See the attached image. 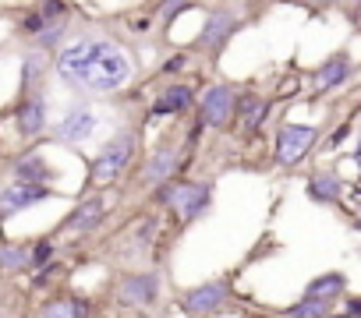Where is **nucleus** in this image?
<instances>
[{"instance_id": "1", "label": "nucleus", "mask_w": 361, "mask_h": 318, "mask_svg": "<svg viewBox=\"0 0 361 318\" xmlns=\"http://www.w3.org/2000/svg\"><path fill=\"white\" fill-rule=\"evenodd\" d=\"M57 71L64 75V82L89 92H117L131 78L128 57L106 39H82L64 46L57 57Z\"/></svg>"}, {"instance_id": "2", "label": "nucleus", "mask_w": 361, "mask_h": 318, "mask_svg": "<svg viewBox=\"0 0 361 318\" xmlns=\"http://www.w3.org/2000/svg\"><path fill=\"white\" fill-rule=\"evenodd\" d=\"M131 152H135V138L131 134H117L103 145V152L96 155L92 163V181L96 184H110L114 177L124 174V167L131 163Z\"/></svg>"}, {"instance_id": "3", "label": "nucleus", "mask_w": 361, "mask_h": 318, "mask_svg": "<svg viewBox=\"0 0 361 318\" xmlns=\"http://www.w3.org/2000/svg\"><path fill=\"white\" fill-rule=\"evenodd\" d=\"M315 138H319V131L308 127V124H287V127H280V134H276V163L280 167L301 163L305 152L315 145Z\"/></svg>"}, {"instance_id": "4", "label": "nucleus", "mask_w": 361, "mask_h": 318, "mask_svg": "<svg viewBox=\"0 0 361 318\" xmlns=\"http://www.w3.org/2000/svg\"><path fill=\"white\" fill-rule=\"evenodd\" d=\"M209 184H166V191H163V202L180 216V220H195L206 205H209Z\"/></svg>"}, {"instance_id": "5", "label": "nucleus", "mask_w": 361, "mask_h": 318, "mask_svg": "<svg viewBox=\"0 0 361 318\" xmlns=\"http://www.w3.org/2000/svg\"><path fill=\"white\" fill-rule=\"evenodd\" d=\"M199 110H202V120H206V124L227 127V124L234 120V113H238V96H234L227 85H213V89L202 96Z\"/></svg>"}, {"instance_id": "6", "label": "nucleus", "mask_w": 361, "mask_h": 318, "mask_svg": "<svg viewBox=\"0 0 361 318\" xmlns=\"http://www.w3.org/2000/svg\"><path fill=\"white\" fill-rule=\"evenodd\" d=\"M50 191L43 188V184H11V188H4L0 191V220H8V216H15V212H22V209H29V205H36V202H43Z\"/></svg>"}, {"instance_id": "7", "label": "nucleus", "mask_w": 361, "mask_h": 318, "mask_svg": "<svg viewBox=\"0 0 361 318\" xmlns=\"http://www.w3.org/2000/svg\"><path fill=\"white\" fill-rule=\"evenodd\" d=\"M224 300H227V286H224V283H206V286L188 290L185 311H192V314H209V311H216Z\"/></svg>"}, {"instance_id": "8", "label": "nucleus", "mask_w": 361, "mask_h": 318, "mask_svg": "<svg viewBox=\"0 0 361 318\" xmlns=\"http://www.w3.org/2000/svg\"><path fill=\"white\" fill-rule=\"evenodd\" d=\"M92 127H96V117H92L85 106H75V110L57 124V138H61V141H82V138L92 134Z\"/></svg>"}, {"instance_id": "9", "label": "nucleus", "mask_w": 361, "mask_h": 318, "mask_svg": "<svg viewBox=\"0 0 361 318\" xmlns=\"http://www.w3.org/2000/svg\"><path fill=\"white\" fill-rule=\"evenodd\" d=\"M156 276L152 272H142V276H131L124 286H121V300L124 304H152L156 300Z\"/></svg>"}, {"instance_id": "10", "label": "nucleus", "mask_w": 361, "mask_h": 318, "mask_svg": "<svg viewBox=\"0 0 361 318\" xmlns=\"http://www.w3.org/2000/svg\"><path fill=\"white\" fill-rule=\"evenodd\" d=\"M234 32V15L231 11H220V15H213L209 18V25H206V32H202V46L206 50H220V46H227V36Z\"/></svg>"}, {"instance_id": "11", "label": "nucleus", "mask_w": 361, "mask_h": 318, "mask_svg": "<svg viewBox=\"0 0 361 318\" xmlns=\"http://www.w3.org/2000/svg\"><path fill=\"white\" fill-rule=\"evenodd\" d=\"M43 127H47V103H43L39 96H32V99H25L22 110H18V131H22V134H39Z\"/></svg>"}, {"instance_id": "12", "label": "nucleus", "mask_w": 361, "mask_h": 318, "mask_svg": "<svg viewBox=\"0 0 361 318\" xmlns=\"http://www.w3.org/2000/svg\"><path fill=\"white\" fill-rule=\"evenodd\" d=\"M347 75H350V61H347V57H333V61H326V64L315 71V89H319V92H322V89H336V85L347 82Z\"/></svg>"}, {"instance_id": "13", "label": "nucleus", "mask_w": 361, "mask_h": 318, "mask_svg": "<svg viewBox=\"0 0 361 318\" xmlns=\"http://www.w3.org/2000/svg\"><path fill=\"white\" fill-rule=\"evenodd\" d=\"M343 286H347V279H343L340 272H329V276L312 279V283H308V290H305V297H308V300H333Z\"/></svg>"}, {"instance_id": "14", "label": "nucleus", "mask_w": 361, "mask_h": 318, "mask_svg": "<svg viewBox=\"0 0 361 318\" xmlns=\"http://www.w3.org/2000/svg\"><path fill=\"white\" fill-rule=\"evenodd\" d=\"M192 99H195V96H192V89H188V85H170V89L159 96V103H156L152 110H156V113H180Z\"/></svg>"}, {"instance_id": "15", "label": "nucleus", "mask_w": 361, "mask_h": 318, "mask_svg": "<svg viewBox=\"0 0 361 318\" xmlns=\"http://www.w3.org/2000/svg\"><path fill=\"white\" fill-rule=\"evenodd\" d=\"M340 191H343V184H340V177H333V174H315V177L308 181V195H312L315 202H336Z\"/></svg>"}, {"instance_id": "16", "label": "nucleus", "mask_w": 361, "mask_h": 318, "mask_svg": "<svg viewBox=\"0 0 361 318\" xmlns=\"http://www.w3.org/2000/svg\"><path fill=\"white\" fill-rule=\"evenodd\" d=\"M99 220H103V202H99V198H89L85 205L75 209V216L68 220V227H71L75 234H82V230H92Z\"/></svg>"}, {"instance_id": "17", "label": "nucleus", "mask_w": 361, "mask_h": 318, "mask_svg": "<svg viewBox=\"0 0 361 318\" xmlns=\"http://www.w3.org/2000/svg\"><path fill=\"white\" fill-rule=\"evenodd\" d=\"M173 167H177L173 152H159V155H152V163L142 170V181H145V184H163V181L173 174Z\"/></svg>"}, {"instance_id": "18", "label": "nucleus", "mask_w": 361, "mask_h": 318, "mask_svg": "<svg viewBox=\"0 0 361 318\" xmlns=\"http://www.w3.org/2000/svg\"><path fill=\"white\" fill-rule=\"evenodd\" d=\"M47 177H50V167L43 163V155H39V152L25 155L22 163H18V181H22V184H43Z\"/></svg>"}, {"instance_id": "19", "label": "nucleus", "mask_w": 361, "mask_h": 318, "mask_svg": "<svg viewBox=\"0 0 361 318\" xmlns=\"http://www.w3.org/2000/svg\"><path fill=\"white\" fill-rule=\"evenodd\" d=\"M238 110L245 113V127H248V131H255V127L262 124V117H266V103H262L259 96H245V99H238Z\"/></svg>"}, {"instance_id": "20", "label": "nucleus", "mask_w": 361, "mask_h": 318, "mask_svg": "<svg viewBox=\"0 0 361 318\" xmlns=\"http://www.w3.org/2000/svg\"><path fill=\"white\" fill-rule=\"evenodd\" d=\"M326 311H329V300H308V297H305V300L294 304L287 314H290V318H322Z\"/></svg>"}, {"instance_id": "21", "label": "nucleus", "mask_w": 361, "mask_h": 318, "mask_svg": "<svg viewBox=\"0 0 361 318\" xmlns=\"http://www.w3.org/2000/svg\"><path fill=\"white\" fill-rule=\"evenodd\" d=\"M82 304L78 300H54L47 311H43V318H82Z\"/></svg>"}, {"instance_id": "22", "label": "nucleus", "mask_w": 361, "mask_h": 318, "mask_svg": "<svg viewBox=\"0 0 361 318\" xmlns=\"http://www.w3.org/2000/svg\"><path fill=\"white\" fill-rule=\"evenodd\" d=\"M22 262H29L25 251H15V248H0V265L4 269H18Z\"/></svg>"}, {"instance_id": "23", "label": "nucleus", "mask_w": 361, "mask_h": 318, "mask_svg": "<svg viewBox=\"0 0 361 318\" xmlns=\"http://www.w3.org/2000/svg\"><path fill=\"white\" fill-rule=\"evenodd\" d=\"M61 32H64V22H54L50 29H43V32H39V46H54V43L61 39Z\"/></svg>"}, {"instance_id": "24", "label": "nucleus", "mask_w": 361, "mask_h": 318, "mask_svg": "<svg viewBox=\"0 0 361 318\" xmlns=\"http://www.w3.org/2000/svg\"><path fill=\"white\" fill-rule=\"evenodd\" d=\"M39 71H43V61H39V57H32V61H25V85H32V82H39Z\"/></svg>"}, {"instance_id": "25", "label": "nucleus", "mask_w": 361, "mask_h": 318, "mask_svg": "<svg viewBox=\"0 0 361 318\" xmlns=\"http://www.w3.org/2000/svg\"><path fill=\"white\" fill-rule=\"evenodd\" d=\"M43 25H47V18H39V15H29L25 18V29L29 32H43Z\"/></svg>"}, {"instance_id": "26", "label": "nucleus", "mask_w": 361, "mask_h": 318, "mask_svg": "<svg viewBox=\"0 0 361 318\" xmlns=\"http://www.w3.org/2000/svg\"><path fill=\"white\" fill-rule=\"evenodd\" d=\"M50 255H54V248H50V244H39V248H36V251H32V262H36V265H39V262H47V258H50Z\"/></svg>"}, {"instance_id": "27", "label": "nucleus", "mask_w": 361, "mask_h": 318, "mask_svg": "<svg viewBox=\"0 0 361 318\" xmlns=\"http://www.w3.org/2000/svg\"><path fill=\"white\" fill-rule=\"evenodd\" d=\"M350 314H354V318L361 314V300H357V304H350Z\"/></svg>"}, {"instance_id": "28", "label": "nucleus", "mask_w": 361, "mask_h": 318, "mask_svg": "<svg viewBox=\"0 0 361 318\" xmlns=\"http://www.w3.org/2000/svg\"><path fill=\"white\" fill-rule=\"evenodd\" d=\"M354 159H357V167H361V145H357V152H354Z\"/></svg>"}, {"instance_id": "29", "label": "nucleus", "mask_w": 361, "mask_h": 318, "mask_svg": "<svg viewBox=\"0 0 361 318\" xmlns=\"http://www.w3.org/2000/svg\"><path fill=\"white\" fill-rule=\"evenodd\" d=\"M357 25H361V8H357Z\"/></svg>"}]
</instances>
